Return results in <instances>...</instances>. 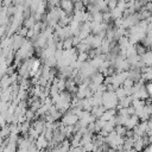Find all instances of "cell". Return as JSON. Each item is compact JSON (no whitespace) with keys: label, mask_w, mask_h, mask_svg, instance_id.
<instances>
[{"label":"cell","mask_w":152,"mask_h":152,"mask_svg":"<svg viewBox=\"0 0 152 152\" xmlns=\"http://www.w3.org/2000/svg\"><path fill=\"white\" fill-rule=\"evenodd\" d=\"M77 120H78V116L74 113V112H70V113H68L65 116H64V119H63V125L64 126H66V125H76L77 124Z\"/></svg>","instance_id":"cell-2"},{"label":"cell","mask_w":152,"mask_h":152,"mask_svg":"<svg viewBox=\"0 0 152 152\" xmlns=\"http://www.w3.org/2000/svg\"><path fill=\"white\" fill-rule=\"evenodd\" d=\"M118 97L115 95V91L113 90H104L102 93V106L108 109V108H115L118 104Z\"/></svg>","instance_id":"cell-1"},{"label":"cell","mask_w":152,"mask_h":152,"mask_svg":"<svg viewBox=\"0 0 152 152\" xmlns=\"http://www.w3.org/2000/svg\"><path fill=\"white\" fill-rule=\"evenodd\" d=\"M59 5H61V8L66 13V14H70L74 10V2L72 0H59Z\"/></svg>","instance_id":"cell-4"},{"label":"cell","mask_w":152,"mask_h":152,"mask_svg":"<svg viewBox=\"0 0 152 152\" xmlns=\"http://www.w3.org/2000/svg\"><path fill=\"white\" fill-rule=\"evenodd\" d=\"M139 58H140V62H141L142 66H144V65L151 66V63H152V53H151L150 50H146L142 55L139 56Z\"/></svg>","instance_id":"cell-3"}]
</instances>
